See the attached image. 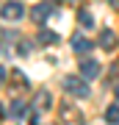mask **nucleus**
<instances>
[{
  "label": "nucleus",
  "mask_w": 119,
  "mask_h": 125,
  "mask_svg": "<svg viewBox=\"0 0 119 125\" xmlns=\"http://www.w3.org/2000/svg\"><path fill=\"white\" fill-rule=\"evenodd\" d=\"M61 86H64V92H66V94H72V97H78V100H86L89 94H92L83 75H64Z\"/></svg>",
  "instance_id": "f257e3e1"
},
{
  "label": "nucleus",
  "mask_w": 119,
  "mask_h": 125,
  "mask_svg": "<svg viewBox=\"0 0 119 125\" xmlns=\"http://www.w3.org/2000/svg\"><path fill=\"white\" fill-rule=\"evenodd\" d=\"M100 61H94V58H83L80 61V75H83L86 81H94V78H100Z\"/></svg>",
  "instance_id": "7ed1b4c3"
},
{
  "label": "nucleus",
  "mask_w": 119,
  "mask_h": 125,
  "mask_svg": "<svg viewBox=\"0 0 119 125\" xmlns=\"http://www.w3.org/2000/svg\"><path fill=\"white\" fill-rule=\"evenodd\" d=\"M19 56H28L31 53V42H19V50H17Z\"/></svg>",
  "instance_id": "ddd939ff"
},
{
  "label": "nucleus",
  "mask_w": 119,
  "mask_h": 125,
  "mask_svg": "<svg viewBox=\"0 0 119 125\" xmlns=\"http://www.w3.org/2000/svg\"><path fill=\"white\" fill-rule=\"evenodd\" d=\"M53 14V3H39V6H33V11H31V17L36 20V22H44V20Z\"/></svg>",
  "instance_id": "20e7f679"
},
{
  "label": "nucleus",
  "mask_w": 119,
  "mask_h": 125,
  "mask_svg": "<svg viewBox=\"0 0 119 125\" xmlns=\"http://www.w3.org/2000/svg\"><path fill=\"white\" fill-rule=\"evenodd\" d=\"M61 111L66 114V117H64V122H66V125H78V117H80V114H78L72 106H61Z\"/></svg>",
  "instance_id": "1a4fd4ad"
},
{
  "label": "nucleus",
  "mask_w": 119,
  "mask_h": 125,
  "mask_svg": "<svg viewBox=\"0 0 119 125\" xmlns=\"http://www.w3.org/2000/svg\"><path fill=\"white\" fill-rule=\"evenodd\" d=\"M78 20H80L83 25H94V17H92L89 11H80V14H78Z\"/></svg>",
  "instance_id": "f8f14e48"
},
{
  "label": "nucleus",
  "mask_w": 119,
  "mask_h": 125,
  "mask_svg": "<svg viewBox=\"0 0 119 125\" xmlns=\"http://www.w3.org/2000/svg\"><path fill=\"white\" fill-rule=\"evenodd\" d=\"M25 114H28V106H25L19 97H14V100H11V106H9V117H11V120H22Z\"/></svg>",
  "instance_id": "39448f33"
},
{
  "label": "nucleus",
  "mask_w": 119,
  "mask_h": 125,
  "mask_svg": "<svg viewBox=\"0 0 119 125\" xmlns=\"http://www.w3.org/2000/svg\"><path fill=\"white\" fill-rule=\"evenodd\" d=\"M111 6H114V9H119V0H111Z\"/></svg>",
  "instance_id": "dca6fc26"
},
{
  "label": "nucleus",
  "mask_w": 119,
  "mask_h": 125,
  "mask_svg": "<svg viewBox=\"0 0 119 125\" xmlns=\"http://www.w3.org/2000/svg\"><path fill=\"white\" fill-rule=\"evenodd\" d=\"M22 14H25V6H22L19 0H6V3L0 6V17L9 20V22H17V20H22Z\"/></svg>",
  "instance_id": "f03ea898"
},
{
  "label": "nucleus",
  "mask_w": 119,
  "mask_h": 125,
  "mask_svg": "<svg viewBox=\"0 0 119 125\" xmlns=\"http://www.w3.org/2000/svg\"><path fill=\"white\" fill-rule=\"evenodd\" d=\"M50 103H53V97H50V92L44 89V92H39V97H36V108H50Z\"/></svg>",
  "instance_id": "9d476101"
},
{
  "label": "nucleus",
  "mask_w": 119,
  "mask_h": 125,
  "mask_svg": "<svg viewBox=\"0 0 119 125\" xmlns=\"http://www.w3.org/2000/svg\"><path fill=\"white\" fill-rule=\"evenodd\" d=\"M6 78H9V70H6V67H0V86L6 83Z\"/></svg>",
  "instance_id": "4468645a"
},
{
  "label": "nucleus",
  "mask_w": 119,
  "mask_h": 125,
  "mask_svg": "<svg viewBox=\"0 0 119 125\" xmlns=\"http://www.w3.org/2000/svg\"><path fill=\"white\" fill-rule=\"evenodd\" d=\"M116 100H119V86H116Z\"/></svg>",
  "instance_id": "f3484780"
},
{
  "label": "nucleus",
  "mask_w": 119,
  "mask_h": 125,
  "mask_svg": "<svg viewBox=\"0 0 119 125\" xmlns=\"http://www.w3.org/2000/svg\"><path fill=\"white\" fill-rule=\"evenodd\" d=\"M114 45H116V33H114V31H108V28H105V31L100 33V47H105V50H111Z\"/></svg>",
  "instance_id": "6e6552de"
},
{
  "label": "nucleus",
  "mask_w": 119,
  "mask_h": 125,
  "mask_svg": "<svg viewBox=\"0 0 119 125\" xmlns=\"http://www.w3.org/2000/svg\"><path fill=\"white\" fill-rule=\"evenodd\" d=\"M72 50H75V53H80V56H86L89 50H92V42H89L86 36L75 33V36H72Z\"/></svg>",
  "instance_id": "423d86ee"
},
{
  "label": "nucleus",
  "mask_w": 119,
  "mask_h": 125,
  "mask_svg": "<svg viewBox=\"0 0 119 125\" xmlns=\"http://www.w3.org/2000/svg\"><path fill=\"white\" fill-rule=\"evenodd\" d=\"M6 117H9V114H6V108L0 106V120H6Z\"/></svg>",
  "instance_id": "2eb2a0df"
},
{
  "label": "nucleus",
  "mask_w": 119,
  "mask_h": 125,
  "mask_svg": "<svg viewBox=\"0 0 119 125\" xmlns=\"http://www.w3.org/2000/svg\"><path fill=\"white\" fill-rule=\"evenodd\" d=\"M105 122L119 125V106H108V108H105Z\"/></svg>",
  "instance_id": "9b49d317"
},
{
  "label": "nucleus",
  "mask_w": 119,
  "mask_h": 125,
  "mask_svg": "<svg viewBox=\"0 0 119 125\" xmlns=\"http://www.w3.org/2000/svg\"><path fill=\"white\" fill-rule=\"evenodd\" d=\"M58 33H53L50 28H39V45H55Z\"/></svg>",
  "instance_id": "0eeeda50"
},
{
  "label": "nucleus",
  "mask_w": 119,
  "mask_h": 125,
  "mask_svg": "<svg viewBox=\"0 0 119 125\" xmlns=\"http://www.w3.org/2000/svg\"><path fill=\"white\" fill-rule=\"evenodd\" d=\"M53 3H64V0H53Z\"/></svg>",
  "instance_id": "a211bd4d"
}]
</instances>
